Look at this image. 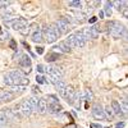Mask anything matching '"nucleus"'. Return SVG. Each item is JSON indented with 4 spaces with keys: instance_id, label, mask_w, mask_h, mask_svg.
<instances>
[{
    "instance_id": "nucleus-17",
    "label": "nucleus",
    "mask_w": 128,
    "mask_h": 128,
    "mask_svg": "<svg viewBox=\"0 0 128 128\" xmlns=\"http://www.w3.org/2000/svg\"><path fill=\"white\" fill-rule=\"evenodd\" d=\"M54 50H55V51H59V52H64V54H67V52H70V48L66 44V41L59 42V45H58V46H54Z\"/></svg>"
},
{
    "instance_id": "nucleus-42",
    "label": "nucleus",
    "mask_w": 128,
    "mask_h": 128,
    "mask_svg": "<svg viewBox=\"0 0 128 128\" xmlns=\"http://www.w3.org/2000/svg\"><path fill=\"white\" fill-rule=\"evenodd\" d=\"M67 128H77L76 126H69V127H67Z\"/></svg>"
},
{
    "instance_id": "nucleus-2",
    "label": "nucleus",
    "mask_w": 128,
    "mask_h": 128,
    "mask_svg": "<svg viewBox=\"0 0 128 128\" xmlns=\"http://www.w3.org/2000/svg\"><path fill=\"white\" fill-rule=\"evenodd\" d=\"M109 34L114 38H120L126 35V27L120 22L113 20V22L109 23Z\"/></svg>"
},
{
    "instance_id": "nucleus-19",
    "label": "nucleus",
    "mask_w": 128,
    "mask_h": 128,
    "mask_svg": "<svg viewBox=\"0 0 128 128\" xmlns=\"http://www.w3.org/2000/svg\"><path fill=\"white\" fill-rule=\"evenodd\" d=\"M24 90H26V87H24V86H9L6 91H9L10 94L16 95V94H22Z\"/></svg>"
},
{
    "instance_id": "nucleus-13",
    "label": "nucleus",
    "mask_w": 128,
    "mask_h": 128,
    "mask_svg": "<svg viewBox=\"0 0 128 128\" xmlns=\"http://www.w3.org/2000/svg\"><path fill=\"white\" fill-rule=\"evenodd\" d=\"M37 112L40 114H46L48 113V102L45 98H41L37 100Z\"/></svg>"
},
{
    "instance_id": "nucleus-40",
    "label": "nucleus",
    "mask_w": 128,
    "mask_h": 128,
    "mask_svg": "<svg viewBox=\"0 0 128 128\" xmlns=\"http://www.w3.org/2000/svg\"><path fill=\"white\" fill-rule=\"evenodd\" d=\"M123 126H124V123H118V124L115 126V128H120V127H123Z\"/></svg>"
},
{
    "instance_id": "nucleus-20",
    "label": "nucleus",
    "mask_w": 128,
    "mask_h": 128,
    "mask_svg": "<svg viewBox=\"0 0 128 128\" xmlns=\"http://www.w3.org/2000/svg\"><path fill=\"white\" fill-rule=\"evenodd\" d=\"M66 44L70 48V49H74V48H77V44H76V38H74L73 35H69L66 40Z\"/></svg>"
},
{
    "instance_id": "nucleus-15",
    "label": "nucleus",
    "mask_w": 128,
    "mask_h": 128,
    "mask_svg": "<svg viewBox=\"0 0 128 128\" xmlns=\"http://www.w3.org/2000/svg\"><path fill=\"white\" fill-rule=\"evenodd\" d=\"M62 110H63V108L59 102L58 104H48V112L50 114H59Z\"/></svg>"
},
{
    "instance_id": "nucleus-38",
    "label": "nucleus",
    "mask_w": 128,
    "mask_h": 128,
    "mask_svg": "<svg viewBox=\"0 0 128 128\" xmlns=\"http://www.w3.org/2000/svg\"><path fill=\"white\" fill-rule=\"evenodd\" d=\"M123 16H124V18H128V9L126 6L123 8Z\"/></svg>"
},
{
    "instance_id": "nucleus-14",
    "label": "nucleus",
    "mask_w": 128,
    "mask_h": 128,
    "mask_svg": "<svg viewBox=\"0 0 128 128\" xmlns=\"http://www.w3.org/2000/svg\"><path fill=\"white\" fill-rule=\"evenodd\" d=\"M31 40L34 41V42H36V44L44 41V38H42V32H41V30H40L38 27H37L36 30L32 31V34H31Z\"/></svg>"
},
{
    "instance_id": "nucleus-9",
    "label": "nucleus",
    "mask_w": 128,
    "mask_h": 128,
    "mask_svg": "<svg viewBox=\"0 0 128 128\" xmlns=\"http://www.w3.org/2000/svg\"><path fill=\"white\" fill-rule=\"evenodd\" d=\"M4 113L6 115L8 120H12V122H18L20 118H22L20 114L17 110H14V109H4Z\"/></svg>"
},
{
    "instance_id": "nucleus-43",
    "label": "nucleus",
    "mask_w": 128,
    "mask_h": 128,
    "mask_svg": "<svg viewBox=\"0 0 128 128\" xmlns=\"http://www.w3.org/2000/svg\"><path fill=\"white\" fill-rule=\"evenodd\" d=\"M0 128H2V127H0Z\"/></svg>"
},
{
    "instance_id": "nucleus-11",
    "label": "nucleus",
    "mask_w": 128,
    "mask_h": 128,
    "mask_svg": "<svg viewBox=\"0 0 128 128\" xmlns=\"http://www.w3.org/2000/svg\"><path fill=\"white\" fill-rule=\"evenodd\" d=\"M55 24L58 26V28H59V31H60L62 35H63V34H67L68 30H69V23H68L64 18H59L56 22H55Z\"/></svg>"
},
{
    "instance_id": "nucleus-18",
    "label": "nucleus",
    "mask_w": 128,
    "mask_h": 128,
    "mask_svg": "<svg viewBox=\"0 0 128 128\" xmlns=\"http://www.w3.org/2000/svg\"><path fill=\"white\" fill-rule=\"evenodd\" d=\"M14 99V95L10 94L6 90H2L0 91V101H10Z\"/></svg>"
},
{
    "instance_id": "nucleus-1",
    "label": "nucleus",
    "mask_w": 128,
    "mask_h": 128,
    "mask_svg": "<svg viewBox=\"0 0 128 128\" xmlns=\"http://www.w3.org/2000/svg\"><path fill=\"white\" fill-rule=\"evenodd\" d=\"M4 83L9 86H24L30 83V80L24 77V73L20 70H13L9 72L4 76Z\"/></svg>"
},
{
    "instance_id": "nucleus-24",
    "label": "nucleus",
    "mask_w": 128,
    "mask_h": 128,
    "mask_svg": "<svg viewBox=\"0 0 128 128\" xmlns=\"http://www.w3.org/2000/svg\"><path fill=\"white\" fill-rule=\"evenodd\" d=\"M26 100H27L28 105L31 106L32 112H34V110H36V112H37V100H36L35 98H28V99H26Z\"/></svg>"
},
{
    "instance_id": "nucleus-33",
    "label": "nucleus",
    "mask_w": 128,
    "mask_h": 128,
    "mask_svg": "<svg viewBox=\"0 0 128 128\" xmlns=\"http://www.w3.org/2000/svg\"><path fill=\"white\" fill-rule=\"evenodd\" d=\"M9 37V34L8 32H3L2 35H0V41H4V40H6Z\"/></svg>"
},
{
    "instance_id": "nucleus-4",
    "label": "nucleus",
    "mask_w": 128,
    "mask_h": 128,
    "mask_svg": "<svg viewBox=\"0 0 128 128\" xmlns=\"http://www.w3.org/2000/svg\"><path fill=\"white\" fill-rule=\"evenodd\" d=\"M16 110L20 114L22 118H27V116H30L32 114V109H31V106L28 105L27 100H23V101L18 102L16 105Z\"/></svg>"
},
{
    "instance_id": "nucleus-3",
    "label": "nucleus",
    "mask_w": 128,
    "mask_h": 128,
    "mask_svg": "<svg viewBox=\"0 0 128 128\" xmlns=\"http://www.w3.org/2000/svg\"><path fill=\"white\" fill-rule=\"evenodd\" d=\"M27 24H28V22L22 17L14 18L12 20H5V26L6 27H12V28L17 30V31H22L23 28H27Z\"/></svg>"
},
{
    "instance_id": "nucleus-25",
    "label": "nucleus",
    "mask_w": 128,
    "mask_h": 128,
    "mask_svg": "<svg viewBox=\"0 0 128 128\" xmlns=\"http://www.w3.org/2000/svg\"><path fill=\"white\" fill-rule=\"evenodd\" d=\"M45 100H46L48 104H58L59 102V99L56 98L55 95H48L45 98Z\"/></svg>"
},
{
    "instance_id": "nucleus-29",
    "label": "nucleus",
    "mask_w": 128,
    "mask_h": 128,
    "mask_svg": "<svg viewBox=\"0 0 128 128\" xmlns=\"http://www.w3.org/2000/svg\"><path fill=\"white\" fill-rule=\"evenodd\" d=\"M58 58H59L58 54H55V52H50V54L46 56V60H48V62H54V60H56Z\"/></svg>"
},
{
    "instance_id": "nucleus-27",
    "label": "nucleus",
    "mask_w": 128,
    "mask_h": 128,
    "mask_svg": "<svg viewBox=\"0 0 128 128\" xmlns=\"http://www.w3.org/2000/svg\"><path fill=\"white\" fill-rule=\"evenodd\" d=\"M55 86H56V88H58V91L60 92V91H63L64 88H66V87L68 86V84L66 83V81H63V80H62V81H59V82H58V83L55 84Z\"/></svg>"
},
{
    "instance_id": "nucleus-34",
    "label": "nucleus",
    "mask_w": 128,
    "mask_h": 128,
    "mask_svg": "<svg viewBox=\"0 0 128 128\" xmlns=\"http://www.w3.org/2000/svg\"><path fill=\"white\" fill-rule=\"evenodd\" d=\"M37 72L38 73H44L45 72V67L42 66V64H38V66H37Z\"/></svg>"
},
{
    "instance_id": "nucleus-30",
    "label": "nucleus",
    "mask_w": 128,
    "mask_h": 128,
    "mask_svg": "<svg viewBox=\"0 0 128 128\" xmlns=\"http://www.w3.org/2000/svg\"><path fill=\"white\" fill-rule=\"evenodd\" d=\"M104 113H105V115H108V118H113V116H114V114H113V110H112V108H110V106H106V108H105V110H104Z\"/></svg>"
},
{
    "instance_id": "nucleus-10",
    "label": "nucleus",
    "mask_w": 128,
    "mask_h": 128,
    "mask_svg": "<svg viewBox=\"0 0 128 128\" xmlns=\"http://www.w3.org/2000/svg\"><path fill=\"white\" fill-rule=\"evenodd\" d=\"M19 66L24 68V73H30L31 72V59L27 56V55H22V58H20L18 60Z\"/></svg>"
},
{
    "instance_id": "nucleus-7",
    "label": "nucleus",
    "mask_w": 128,
    "mask_h": 128,
    "mask_svg": "<svg viewBox=\"0 0 128 128\" xmlns=\"http://www.w3.org/2000/svg\"><path fill=\"white\" fill-rule=\"evenodd\" d=\"M82 34L84 36V38L86 40H90V38H98L99 36V27L96 26H91L88 28H84L82 31Z\"/></svg>"
},
{
    "instance_id": "nucleus-32",
    "label": "nucleus",
    "mask_w": 128,
    "mask_h": 128,
    "mask_svg": "<svg viewBox=\"0 0 128 128\" xmlns=\"http://www.w3.org/2000/svg\"><path fill=\"white\" fill-rule=\"evenodd\" d=\"M36 81H37V83H40V84H42V83H46L48 81L42 77V76H40V74H37V77H36Z\"/></svg>"
},
{
    "instance_id": "nucleus-39",
    "label": "nucleus",
    "mask_w": 128,
    "mask_h": 128,
    "mask_svg": "<svg viewBox=\"0 0 128 128\" xmlns=\"http://www.w3.org/2000/svg\"><path fill=\"white\" fill-rule=\"evenodd\" d=\"M96 20H98V18H96V17H91L90 18V23H95Z\"/></svg>"
},
{
    "instance_id": "nucleus-21",
    "label": "nucleus",
    "mask_w": 128,
    "mask_h": 128,
    "mask_svg": "<svg viewBox=\"0 0 128 128\" xmlns=\"http://www.w3.org/2000/svg\"><path fill=\"white\" fill-rule=\"evenodd\" d=\"M127 3L126 2H119V0H115V2H112V6H114L118 12H120V10H123V6H126Z\"/></svg>"
},
{
    "instance_id": "nucleus-12",
    "label": "nucleus",
    "mask_w": 128,
    "mask_h": 128,
    "mask_svg": "<svg viewBox=\"0 0 128 128\" xmlns=\"http://www.w3.org/2000/svg\"><path fill=\"white\" fill-rule=\"evenodd\" d=\"M73 36H74V38H76L77 48H83L84 45H86L87 40L84 38V36H83V34H82V31H77V32H74Z\"/></svg>"
},
{
    "instance_id": "nucleus-23",
    "label": "nucleus",
    "mask_w": 128,
    "mask_h": 128,
    "mask_svg": "<svg viewBox=\"0 0 128 128\" xmlns=\"http://www.w3.org/2000/svg\"><path fill=\"white\" fill-rule=\"evenodd\" d=\"M8 122H9V120H8V118H6L4 110H0V127L4 128V127L8 124Z\"/></svg>"
},
{
    "instance_id": "nucleus-41",
    "label": "nucleus",
    "mask_w": 128,
    "mask_h": 128,
    "mask_svg": "<svg viewBox=\"0 0 128 128\" xmlns=\"http://www.w3.org/2000/svg\"><path fill=\"white\" fill-rule=\"evenodd\" d=\"M104 17V12H102V10H101V12L99 13V18H102Z\"/></svg>"
},
{
    "instance_id": "nucleus-6",
    "label": "nucleus",
    "mask_w": 128,
    "mask_h": 128,
    "mask_svg": "<svg viewBox=\"0 0 128 128\" xmlns=\"http://www.w3.org/2000/svg\"><path fill=\"white\" fill-rule=\"evenodd\" d=\"M41 32H42V38H45V41L48 42V44H52V42H55L58 40V37L55 36V34L52 32L50 24L49 26H45L44 30H42Z\"/></svg>"
},
{
    "instance_id": "nucleus-8",
    "label": "nucleus",
    "mask_w": 128,
    "mask_h": 128,
    "mask_svg": "<svg viewBox=\"0 0 128 128\" xmlns=\"http://www.w3.org/2000/svg\"><path fill=\"white\" fill-rule=\"evenodd\" d=\"M91 113H92L94 118L98 119V120H104V119H106V115H105V113H104V109H102V106H101L100 104L94 105Z\"/></svg>"
},
{
    "instance_id": "nucleus-37",
    "label": "nucleus",
    "mask_w": 128,
    "mask_h": 128,
    "mask_svg": "<svg viewBox=\"0 0 128 128\" xmlns=\"http://www.w3.org/2000/svg\"><path fill=\"white\" fill-rule=\"evenodd\" d=\"M10 48L14 49V50H17V44H16L14 40H10Z\"/></svg>"
},
{
    "instance_id": "nucleus-35",
    "label": "nucleus",
    "mask_w": 128,
    "mask_h": 128,
    "mask_svg": "<svg viewBox=\"0 0 128 128\" xmlns=\"http://www.w3.org/2000/svg\"><path fill=\"white\" fill-rule=\"evenodd\" d=\"M36 52H37L38 55H41V54H44V48H41V46L38 48V46H37V48H36Z\"/></svg>"
},
{
    "instance_id": "nucleus-22",
    "label": "nucleus",
    "mask_w": 128,
    "mask_h": 128,
    "mask_svg": "<svg viewBox=\"0 0 128 128\" xmlns=\"http://www.w3.org/2000/svg\"><path fill=\"white\" fill-rule=\"evenodd\" d=\"M83 99L86 100V101H92L94 100V94H92V91L90 90V88H86L83 91Z\"/></svg>"
},
{
    "instance_id": "nucleus-5",
    "label": "nucleus",
    "mask_w": 128,
    "mask_h": 128,
    "mask_svg": "<svg viewBox=\"0 0 128 128\" xmlns=\"http://www.w3.org/2000/svg\"><path fill=\"white\" fill-rule=\"evenodd\" d=\"M59 94H60L62 98H64V99L67 100L68 104H70V105L74 104V99H76V91L73 90L72 86H67L66 88H64L63 91H60Z\"/></svg>"
},
{
    "instance_id": "nucleus-36",
    "label": "nucleus",
    "mask_w": 128,
    "mask_h": 128,
    "mask_svg": "<svg viewBox=\"0 0 128 128\" xmlns=\"http://www.w3.org/2000/svg\"><path fill=\"white\" fill-rule=\"evenodd\" d=\"M122 102H123V108H122V110H123V113H127V100L124 99Z\"/></svg>"
},
{
    "instance_id": "nucleus-16",
    "label": "nucleus",
    "mask_w": 128,
    "mask_h": 128,
    "mask_svg": "<svg viewBox=\"0 0 128 128\" xmlns=\"http://www.w3.org/2000/svg\"><path fill=\"white\" fill-rule=\"evenodd\" d=\"M112 110H113V114L114 115H123V110H122V106L120 104L116 101V100H113L112 101Z\"/></svg>"
},
{
    "instance_id": "nucleus-31",
    "label": "nucleus",
    "mask_w": 128,
    "mask_h": 128,
    "mask_svg": "<svg viewBox=\"0 0 128 128\" xmlns=\"http://www.w3.org/2000/svg\"><path fill=\"white\" fill-rule=\"evenodd\" d=\"M68 5L70 8H81L82 6V3L81 2H68Z\"/></svg>"
},
{
    "instance_id": "nucleus-28",
    "label": "nucleus",
    "mask_w": 128,
    "mask_h": 128,
    "mask_svg": "<svg viewBox=\"0 0 128 128\" xmlns=\"http://www.w3.org/2000/svg\"><path fill=\"white\" fill-rule=\"evenodd\" d=\"M50 27H51V30H52V32L55 34V36L59 38L60 36H62V34H60V31H59V28H58V26L55 24V23H52V24H50Z\"/></svg>"
},
{
    "instance_id": "nucleus-26",
    "label": "nucleus",
    "mask_w": 128,
    "mask_h": 128,
    "mask_svg": "<svg viewBox=\"0 0 128 128\" xmlns=\"http://www.w3.org/2000/svg\"><path fill=\"white\" fill-rule=\"evenodd\" d=\"M105 14L108 17L112 16V3L110 2H105Z\"/></svg>"
}]
</instances>
